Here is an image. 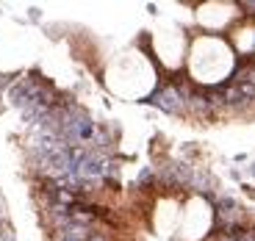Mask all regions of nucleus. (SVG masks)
<instances>
[{"label": "nucleus", "mask_w": 255, "mask_h": 241, "mask_svg": "<svg viewBox=\"0 0 255 241\" xmlns=\"http://www.w3.org/2000/svg\"><path fill=\"white\" fill-rule=\"evenodd\" d=\"M239 241H255V230H244V233L239 236Z\"/></svg>", "instance_id": "4"}, {"label": "nucleus", "mask_w": 255, "mask_h": 241, "mask_svg": "<svg viewBox=\"0 0 255 241\" xmlns=\"http://www.w3.org/2000/svg\"><path fill=\"white\" fill-rule=\"evenodd\" d=\"M236 86H239V92H242L244 100H255V86L253 83H236Z\"/></svg>", "instance_id": "2"}, {"label": "nucleus", "mask_w": 255, "mask_h": 241, "mask_svg": "<svg viewBox=\"0 0 255 241\" xmlns=\"http://www.w3.org/2000/svg\"><path fill=\"white\" fill-rule=\"evenodd\" d=\"M141 183H147V180H153V172H150V169H144V172H141Z\"/></svg>", "instance_id": "5"}, {"label": "nucleus", "mask_w": 255, "mask_h": 241, "mask_svg": "<svg viewBox=\"0 0 255 241\" xmlns=\"http://www.w3.org/2000/svg\"><path fill=\"white\" fill-rule=\"evenodd\" d=\"M144 103H150V106H158L161 111H166V114H178V111H183L186 100L180 97L178 86H164V89L153 92V95L147 97Z\"/></svg>", "instance_id": "1"}, {"label": "nucleus", "mask_w": 255, "mask_h": 241, "mask_svg": "<svg viewBox=\"0 0 255 241\" xmlns=\"http://www.w3.org/2000/svg\"><path fill=\"white\" fill-rule=\"evenodd\" d=\"M253 172H255V166H253Z\"/></svg>", "instance_id": "7"}, {"label": "nucleus", "mask_w": 255, "mask_h": 241, "mask_svg": "<svg viewBox=\"0 0 255 241\" xmlns=\"http://www.w3.org/2000/svg\"><path fill=\"white\" fill-rule=\"evenodd\" d=\"M239 236H242V233H239V228H236V230H228L219 241H239Z\"/></svg>", "instance_id": "3"}, {"label": "nucleus", "mask_w": 255, "mask_h": 241, "mask_svg": "<svg viewBox=\"0 0 255 241\" xmlns=\"http://www.w3.org/2000/svg\"><path fill=\"white\" fill-rule=\"evenodd\" d=\"M89 241H106L103 236H89Z\"/></svg>", "instance_id": "6"}]
</instances>
